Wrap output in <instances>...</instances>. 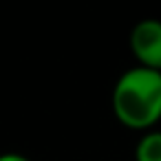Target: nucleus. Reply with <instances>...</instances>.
I'll use <instances>...</instances> for the list:
<instances>
[{"label":"nucleus","instance_id":"nucleus-1","mask_svg":"<svg viewBox=\"0 0 161 161\" xmlns=\"http://www.w3.org/2000/svg\"><path fill=\"white\" fill-rule=\"evenodd\" d=\"M113 113L130 130H154L161 121V73L143 66L128 69L113 88Z\"/></svg>","mask_w":161,"mask_h":161},{"label":"nucleus","instance_id":"nucleus-2","mask_svg":"<svg viewBox=\"0 0 161 161\" xmlns=\"http://www.w3.org/2000/svg\"><path fill=\"white\" fill-rule=\"evenodd\" d=\"M130 51L137 66L161 73V20H141L130 33Z\"/></svg>","mask_w":161,"mask_h":161},{"label":"nucleus","instance_id":"nucleus-3","mask_svg":"<svg viewBox=\"0 0 161 161\" xmlns=\"http://www.w3.org/2000/svg\"><path fill=\"white\" fill-rule=\"evenodd\" d=\"M135 161H161V130H148L141 135L135 148Z\"/></svg>","mask_w":161,"mask_h":161},{"label":"nucleus","instance_id":"nucleus-4","mask_svg":"<svg viewBox=\"0 0 161 161\" xmlns=\"http://www.w3.org/2000/svg\"><path fill=\"white\" fill-rule=\"evenodd\" d=\"M0 161H31V159H27L20 152H3L0 154Z\"/></svg>","mask_w":161,"mask_h":161}]
</instances>
